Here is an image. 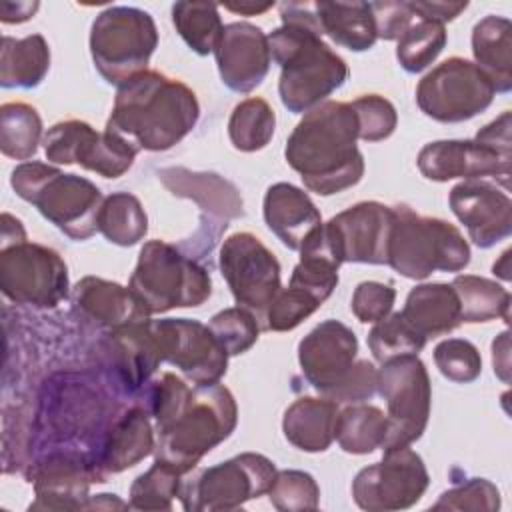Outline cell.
I'll return each mask as SVG.
<instances>
[{
    "instance_id": "obj_3",
    "label": "cell",
    "mask_w": 512,
    "mask_h": 512,
    "mask_svg": "<svg viewBox=\"0 0 512 512\" xmlns=\"http://www.w3.org/2000/svg\"><path fill=\"white\" fill-rule=\"evenodd\" d=\"M198 118L200 104L192 88L144 70L118 86L106 130L122 136L136 152H164L188 136Z\"/></svg>"
},
{
    "instance_id": "obj_21",
    "label": "cell",
    "mask_w": 512,
    "mask_h": 512,
    "mask_svg": "<svg viewBox=\"0 0 512 512\" xmlns=\"http://www.w3.org/2000/svg\"><path fill=\"white\" fill-rule=\"evenodd\" d=\"M510 160L512 156H502L476 140H436L418 152L416 164L420 174L434 182L494 178L508 190Z\"/></svg>"
},
{
    "instance_id": "obj_35",
    "label": "cell",
    "mask_w": 512,
    "mask_h": 512,
    "mask_svg": "<svg viewBox=\"0 0 512 512\" xmlns=\"http://www.w3.org/2000/svg\"><path fill=\"white\" fill-rule=\"evenodd\" d=\"M98 232L116 246H134L148 232L142 202L130 192H112L98 212Z\"/></svg>"
},
{
    "instance_id": "obj_13",
    "label": "cell",
    "mask_w": 512,
    "mask_h": 512,
    "mask_svg": "<svg viewBox=\"0 0 512 512\" xmlns=\"http://www.w3.org/2000/svg\"><path fill=\"white\" fill-rule=\"evenodd\" d=\"M430 482L424 460L410 446L386 450L376 464L362 468L352 480V498L368 512H392L414 506Z\"/></svg>"
},
{
    "instance_id": "obj_6",
    "label": "cell",
    "mask_w": 512,
    "mask_h": 512,
    "mask_svg": "<svg viewBox=\"0 0 512 512\" xmlns=\"http://www.w3.org/2000/svg\"><path fill=\"white\" fill-rule=\"evenodd\" d=\"M392 212L386 264L404 278L424 280L436 270L460 272L470 264V246L454 224L420 216L406 204L392 206Z\"/></svg>"
},
{
    "instance_id": "obj_19",
    "label": "cell",
    "mask_w": 512,
    "mask_h": 512,
    "mask_svg": "<svg viewBox=\"0 0 512 512\" xmlns=\"http://www.w3.org/2000/svg\"><path fill=\"white\" fill-rule=\"evenodd\" d=\"M448 204L478 248H492L512 234L508 190H500L486 178L458 182L448 194Z\"/></svg>"
},
{
    "instance_id": "obj_58",
    "label": "cell",
    "mask_w": 512,
    "mask_h": 512,
    "mask_svg": "<svg viewBox=\"0 0 512 512\" xmlns=\"http://www.w3.org/2000/svg\"><path fill=\"white\" fill-rule=\"evenodd\" d=\"M274 6V2H264V4H258V2H240V4H224L226 10L234 12V14H240V16H256V14H264L266 10H270Z\"/></svg>"
},
{
    "instance_id": "obj_1",
    "label": "cell",
    "mask_w": 512,
    "mask_h": 512,
    "mask_svg": "<svg viewBox=\"0 0 512 512\" xmlns=\"http://www.w3.org/2000/svg\"><path fill=\"white\" fill-rule=\"evenodd\" d=\"M282 26L268 34L270 54L280 66L278 94L292 114H306L326 102L350 76L346 62L322 40L308 2L280 4Z\"/></svg>"
},
{
    "instance_id": "obj_20",
    "label": "cell",
    "mask_w": 512,
    "mask_h": 512,
    "mask_svg": "<svg viewBox=\"0 0 512 512\" xmlns=\"http://www.w3.org/2000/svg\"><path fill=\"white\" fill-rule=\"evenodd\" d=\"M358 356L356 334L340 320H324L298 344V362L306 382L322 396L342 384Z\"/></svg>"
},
{
    "instance_id": "obj_42",
    "label": "cell",
    "mask_w": 512,
    "mask_h": 512,
    "mask_svg": "<svg viewBox=\"0 0 512 512\" xmlns=\"http://www.w3.org/2000/svg\"><path fill=\"white\" fill-rule=\"evenodd\" d=\"M320 306L322 302L314 294L288 282V286L280 288L270 306L266 308L260 326L262 330L288 332L294 330L310 314H314Z\"/></svg>"
},
{
    "instance_id": "obj_28",
    "label": "cell",
    "mask_w": 512,
    "mask_h": 512,
    "mask_svg": "<svg viewBox=\"0 0 512 512\" xmlns=\"http://www.w3.org/2000/svg\"><path fill=\"white\" fill-rule=\"evenodd\" d=\"M338 412V402L326 396H302L284 412V438L302 452H324L334 442Z\"/></svg>"
},
{
    "instance_id": "obj_24",
    "label": "cell",
    "mask_w": 512,
    "mask_h": 512,
    "mask_svg": "<svg viewBox=\"0 0 512 512\" xmlns=\"http://www.w3.org/2000/svg\"><path fill=\"white\" fill-rule=\"evenodd\" d=\"M262 214L268 230L290 250H300L304 238L322 224L312 198L290 182H276L266 190Z\"/></svg>"
},
{
    "instance_id": "obj_22",
    "label": "cell",
    "mask_w": 512,
    "mask_h": 512,
    "mask_svg": "<svg viewBox=\"0 0 512 512\" xmlns=\"http://www.w3.org/2000/svg\"><path fill=\"white\" fill-rule=\"evenodd\" d=\"M214 56L222 82L240 94L258 88L272 64L268 34L250 22L226 24Z\"/></svg>"
},
{
    "instance_id": "obj_34",
    "label": "cell",
    "mask_w": 512,
    "mask_h": 512,
    "mask_svg": "<svg viewBox=\"0 0 512 512\" xmlns=\"http://www.w3.org/2000/svg\"><path fill=\"white\" fill-rule=\"evenodd\" d=\"M452 288L460 302L462 322H490L510 318V292L494 280L476 274H460L452 280Z\"/></svg>"
},
{
    "instance_id": "obj_41",
    "label": "cell",
    "mask_w": 512,
    "mask_h": 512,
    "mask_svg": "<svg viewBox=\"0 0 512 512\" xmlns=\"http://www.w3.org/2000/svg\"><path fill=\"white\" fill-rule=\"evenodd\" d=\"M424 346L426 338L418 334L400 312L388 314L368 332V348L380 364L392 358L418 354Z\"/></svg>"
},
{
    "instance_id": "obj_29",
    "label": "cell",
    "mask_w": 512,
    "mask_h": 512,
    "mask_svg": "<svg viewBox=\"0 0 512 512\" xmlns=\"http://www.w3.org/2000/svg\"><path fill=\"white\" fill-rule=\"evenodd\" d=\"M400 314L426 340L448 334L462 324L458 296L452 284L442 282L414 286L408 292Z\"/></svg>"
},
{
    "instance_id": "obj_7",
    "label": "cell",
    "mask_w": 512,
    "mask_h": 512,
    "mask_svg": "<svg viewBox=\"0 0 512 512\" xmlns=\"http://www.w3.org/2000/svg\"><path fill=\"white\" fill-rule=\"evenodd\" d=\"M148 314L202 306L212 294L208 270L164 240H148L128 282Z\"/></svg>"
},
{
    "instance_id": "obj_32",
    "label": "cell",
    "mask_w": 512,
    "mask_h": 512,
    "mask_svg": "<svg viewBox=\"0 0 512 512\" xmlns=\"http://www.w3.org/2000/svg\"><path fill=\"white\" fill-rule=\"evenodd\" d=\"M50 70V46L42 34L2 36L0 86L36 88Z\"/></svg>"
},
{
    "instance_id": "obj_54",
    "label": "cell",
    "mask_w": 512,
    "mask_h": 512,
    "mask_svg": "<svg viewBox=\"0 0 512 512\" xmlns=\"http://www.w3.org/2000/svg\"><path fill=\"white\" fill-rule=\"evenodd\" d=\"M492 366L494 374L508 384L510 382V334L504 330L492 342Z\"/></svg>"
},
{
    "instance_id": "obj_36",
    "label": "cell",
    "mask_w": 512,
    "mask_h": 512,
    "mask_svg": "<svg viewBox=\"0 0 512 512\" xmlns=\"http://www.w3.org/2000/svg\"><path fill=\"white\" fill-rule=\"evenodd\" d=\"M42 118L34 106L6 102L0 108V150L14 160H28L38 152Z\"/></svg>"
},
{
    "instance_id": "obj_43",
    "label": "cell",
    "mask_w": 512,
    "mask_h": 512,
    "mask_svg": "<svg viewBox=\"0 0 512 512\" xmlns=\"http://www.w3.org/2000/svg\"><path fill=\"white\" fill-rule=\"evenodd\" d=\"M208 326L220 340V344L226 348L228 356H238L250 350L256 344L262 330L258 318L242 306H232L216 312L210 318Z\"/></svg>"
},
{
    "instance_id": "obj_5",
    "label": "cell",
    "mask_w": 512,
    "mask_h": 512,
    "mask_svg": "<svg viewBox=\"0 0 512 512\" xmlns=\"http://www.w3.org/2000/svg\"><path fill=\"white\" fill-rule=\"evenodd\" d=\"M238 406L232 392L216 382L194 386L182 414L158 434L156 460L188 474L212 448L224 442L236 428Z\"/></svg>"
},
{
    "instance_id": "obj_14",
    "label": "cell",
    "mask_w": 512,
    "mask_h": 512,
    "mask_svg": "<svg viewBox=\"0 0 512 512\" xmlns=\"http://www.w3.org/2000/svg\"><path fill=\"white\" fill-rule=\"evenodd\" d=\"M220 272L236 304L262 322L266 308L282 288L280 262L272 250L250 232L230 234L220 246Z\"/></svg>"
},
{
    "instance_id": "obj_2",
    "label": "cell",
    "mask_w": 512,
    "mask_h": 512,
    "mask_svg": "<svg viewBox=\"0 0 512 512\" xmlns=\"http://www.w3.org/2000/svg\"><path fill=\"white\" fill-rule=\"evenodd\" d=\"M356 140L358 120L352 104L326 100L296 124L284 158L310 192L332 196L356 186L364 176V156Z\"/></svg>"
},
{
    "instance_id": "obj_16",
    "label": "cell",
    "mask_w": 512,
    "mask_h": 512,
    "mask_svg": "<svg viewBox=\"0 0 512 512\" xmlns=\"http://www.w3.org/2000/svg\"><path fill=\"white\" fill-rule=\"evenodd\" d=\"M164 362L176 366L192 384H216L228 370V352L210 326L192 318L150 320Z\"/></svg>"
},
{
    "instance_id": "obj_31",
    "label": "cell",
    "mask_w": 512,
    "mask_h": 512,
    "mask_svg": "<svg viewBox=\"0 0 512 512\" xmlns=\"http://www.w3.org/2000/svg\"><path fill=\"white\" fill-rule=\"evenodd\" d=\"M320 32L338 46L364 52L378 40L370 2H314Z\"/></svg>"
},
{
    "instance_id": "obj_8",
    "label": "cell",
    "mask_w": 512,
    "mask_h": 512,
    "mask_svg": "<svg viewBox=\"0 0 512 512\" xmlns=\"http://www.w3.org/2000/svg\"><path fill=\"white\" fill-rule=\"evenodd\" d=\"M158 46L154 18L134 6H108L90 28V54L108 84L120 86L146 70Z\"/></svg>"
},
{
    "instance_id": "obj_45",
    "label": "cell",
    "mask_w": 512,
    "mask_h": 512,
    "mask_svg": "<svg viewBox=\"0 0 512 512\" xmlns=\"http://www.w3.org/2000/svg\"><path fill=\"white\" fill-rule=\"evenodd\" d=\"M270 502L280 512L316 510L320 488L312 474L304 470H280L268 490Z\"/></svg>"
},
{
    "instance_id": "obj_55",
    "label": "cell",
    "mask_w": 512,
    "mask_h": 512,
    "mask_svg": "<svg viewBox=\"0 0 512 512\" xmlns=\"http://www.w3.org/2000/svg\"><path fill=\"white\" fill-rule=\"evenodd\" d=\"M38 8H40L38 2H2L0 20L4 24H20L30 20Z\"/></svg>"
},
{
    "instance_id": "obj_40",
    "label": "cell",
    "mask_w": 512,
    "mask_h": 512,
    "mask_svg": "<svg viewBox=\"0 0 512 512\" xmlns=\"http://www.w3.org/2000/svg\"><path fill=\"white\" fill-rule=\"evenodd\" d=\"M182 474L172 466L156 460L144 474L136 476L130 486V508L134 510H172L180 496Z\"/></svg>"
},
{
    "instance_id": "obj_56",
    "label": "cell",
    "mask_w": 512,
    "mask_h": 512,
    "mask_svg": "<svg viewBox=\"0 0 512 512\" xmlns=\"http://www.w3.org/2000/svg\"><path fill=\"white\" fill-rule=\"evenodd\" d=\"M26 238V232H24V226L18 218H14L12 214L4 212L2 214V234H0V246H6V244H12V242H18V240H24Z\"/></svg>"
},
{
    "instance_id": "obj_30",
    "label": "cell",
    "mask_w": 512,
    "mask_h": 512,
    "mask_svg": "<svg viewBox=\"0 0 512 512\" xmlns=\"http://www.w3.org/2000/svg\"><path fill=\"white\" fill-rule=\"evenodd\" d=\"M474 64L492 80L496 92L512 88V24L504 16L488 14L472 28Z\"/></svg>"
},
{
    "instance_id": "obj_51",
    "label": "cell",
    "mask_w": 512,
    "mask_h": 512,
    "mask_svg": "<svg viewBox=\"0 0 512 512\" xmlns=\"http://www.w3.org/2000/svg\"><path fill=\"white\" fill-rule=\"evenodd\" d=\"M370 8L382 40H398L416 16L408 2H370Z\"/></svg>"
},
{
    "instance_id": "obj_49",
    "label": "cell",
    "mask_w": 512,
    "mask_h": 512,
    "mask_svg": "<svg viewBox=\"0 0 512 512\" xmlns=\"http://www.w3.org/2000/svg\"><path fill=\"white\" fill-rule=\"evenodd\" d=\"M394 300H396V290L392 288V284L364 280L354 288L350 308H352V314L362 324H376L392 312Z\"/></svg>"
},
{
    "instance_id": "obj_46",
    "label": "cell",
    "mask_w": 512,
    "mask_h": 512,
    "mask_svg": "<svg viewBox=\"0 0 512 512\" xmlns=\"http://www.w3.org/2000/svg\"><path fill=\"white\" fill-rule=\"evenodd\" d=\"M436 368L444 378L456 384L474 382L482 372V356L478 348L464 338H448L434 348Z\"/></svg>"
},
{
    "instance_id": "obj_11",
    "label": "cell",
    "mask_w": 512,
    "mask_h": 512,
    "mask_svg": "<svg viewBox=\"0 0 512 512\" xmlns=\"http://www.w3.org/2000/svg\"><path fill=\"white\" fill-rule=\"evenodd\" d=\"M388 406V432L382 450L410 446L422 436L430 416L432 386L418 354L392 358L378 370V390Z\"/></svg>"
},
{
    "instance_id": "obj_37",
    "label": "cell",
    "mask_w": 512,
    "mask_h": 512,
    "mask_svg": "<svg viewBox=\"0 0 512 512\" xmlns=\"http://www.w3.org/2000/svg\"><path fill=\"white\" fill-rule=\"evenodd\" d=\"M172 22L182 40L198 54H214L222 36L224 24L218 14V6L212 2H176L172 6Z\"/></svg>"
},
{
    "instance_id": "obj_57",
    "label": "cell",
    "mask_w": 512,
    "mask_h": 512,
    "mask_svg": "<svg viewBox=\"0 0 512 512\" xmlns=\"http://www.w3.org/2000/svg\"><path fill=\"white\" fill-rule=\"evenodd\" d=\"M130 508L128 502L120 500L116 494H96L88 496L84 510H126Z\"/></svg>"
},
{
    "instance_id": "obj_18",
    "label": "cell",
    "mask_w": 512,
    "mask_h": 512,
    "mask_svg": "<svg viewBox=\"0 0 512 512\" xmlns=\"http://www.w3.org/2000/svg\"><path fill=\"white\" fill-rule=\"evenodd\" d=\"M392 218V206L366 200L342 210L324 224L342 264H386Z\"/></svg>"
},
{
    "instance_id": "obj_25",
    "label": "cell",
    "mask_w": 512,
    "mask_h": 512,
    "mask_svg": "<svg viewBox=\"0 0 512 512\" xmlns=\"http://www.w3.org/2000/svg\"><path fill=\"white\" fill-rule=\"evenodd\" d=\"M154 426L150 414L134 406L122 412L110 426L104 436L96 460V466L104 476L124 472L126 468L136 466L140 460L150 456L156 448Z\"/></svg>"
},
{
    "instance_id": "obj_9",
    "label": "cell",
    "mask_w": 512,
    "mask_h": 512,
    "mask_svg": "<svg viewBox=\"0 0 512 512\" xmlns=\"http://www.w3.org/2000/svg\"><path fill=\"white\" fill-rule=\"evenodd\" d=\"M276 472L274 462L264 454L242 452L182 480L178 498L186 512L236 510L268 494Z\"/></svg>"
},
{
    "instance_id": "obj_15",
    "label": "cell",
    "mask_w": 512,
    "mask_h": 512,
    "mask_svg": "<svg viewBox=\"0 0 512 512\" xmlns=\"http://www.w3.org/2000/svg\"><path fill=\"white\" fill-rule=\"evenodd\" d=\"M46 160L52 164H78L104 178H118L128 172L136 148L122 136L104 128L96 132L84 120H64L48 128L42 138Z\"/></svg>"
},
{
    "instance_id": "obj_23",
    "label": "cell",
    "mask_w": 512,
    "mask_h": 512,
    "mask_svg": "<svg viewBox=\"0 0 512 512\" xmlns=\"http://www.w3.org/2000/svg\"><path fill=\"white\" fill-rule=\"evenodd\" d=\"M158 178L174 196L194 200L204 216L218 218L226 226L228 220L244 216V202L238 188L220 174L172 166L158 170Z\"/></svg>"
},
{
    "instance_id": "obj_17",
    "label": "cell",
    "mask_w": 512,
    "mask_h": 512,
    "mask_svg": "<svg viewBox=\"0 0 512 512\" xmlns=\"http://www.w3.org/2000/svg\"><path fill=\"white\" fill-rule=\"evenodd\" d=\"M106 478L96 460H88L80 452H52L40 458L28 474L36 494L30 510H84L90 486L102 484Z\"/></svg>"
},
{
    "instance_id": "obj_38",
    "label": "cell",
    "mask_w": 512,
    "mask_h": 512,
    "mask_svg": "<svg viewBox=\"0 0 512 512\" xmlns=\"http://www.w3.org/2000/svg\"><path fill=\"white\" fill-rule=\"evenodd\" d=\"M276 114L272 106L258 96L246 98L234 106L228 120V136L236 150H262L274 136Z\"/></svg>"
},
{
    "instance_id": "obj_39",
    "label": "cell",
    "mask_w": 512,
    "mask_h": 512,
    "mask_svg": "<svg viewBox=\"0 0 512 512\" xmlns=\"http://www.w3.org/2000/svg\"><path fill=\"white\" fill-rule=\"evenodd\" d=\"M446 42H448V34L444 24L418 18L398 38V46H396L398 64L406 72L418 74L438 58Z\"/></svg>"
},
{
    "instance_id": "obj_4",
    "label": "cell",
    "mask_w": 512,
    "mask_h": 512,
    "mask_svg": "<svg viewBox=\"0 0 512 512\" xmlns=\"http://www.w3.org/2000/svg\"><path fill=\"white\" fill-rule=\"evenodd\" d=\"M10 186L68 238L88 240L98 232L104 196L92 180L44 162H22L12 170Z\"/></svg>"
},
{
    "instance_id": "obj_10",
    "label": "cell",
    "mask_w": 512,
    "mask_h": 512,
    "mask_svg": "<svg viewBox=\"0 0 512 512\" xmlns=\"http://www.w3.org/2000/svg\"><path fill=\"white\" fill-rule=\"evenodd\" d=\"M0 290L14 304L54 308L68 298V266L56 250L26 238L0 246Z\"/></svg>"
},
{
    "instance_id": "obj_52",
    "label": "cell",
    "mask_w": 512,
    "mask_h": 512,
    "mask_svg": "<svg viewBox=\"0 0 512 512\" xmlns=\"http://www.w3.org/2000/svg\"><path fill=\"white\" fill-rule=\"evenodd\" d=\"M510 128H512V114L510 110H504L496 120L480 128L474 136L476 142L492 148L494 152L502 156H512V140H510Z\"/></svg>"
},
{
    "instance_id": "obj_27",
    "label": "cell",
    "mask_w": 512,
    "mask_h": 512,
    "mask_svg": "<svg viewBox=\"0 0 512 512\" xmlns=\"http://www.w3.org/2000/svg\"><path fill=\"white\" fill-rule=\"evenodd\" d=\"M150 320L146 318L110 332L112 360L128 390L142 388L160 362H164Z\"/></svg>"
},
{
    "instance_id": "obj_12",
    "label": "cell",
    "mask_w": 512,
    "mask_h": 512,
    "mask_svg": "<svg viewBox=\"0 0 512 512\" xmlns=\"http://www.w3.org/2000/svg\"><path fill=\"white\" fill-rule=\"evenodd\" d=\"M496 96L492 80L470 60L452 56L416 86V104L432 120L456 124L484 112Z\"/></svg>"
},
{
    "instance_id": "obj_44",
    "label": "cell",
    "mask_w": 512,
    "mask_h": 512,
    "mask_svg": "<svg viewBox=\"0 0 512 512\" xmlns=\"http://www.w3.org/2000/svg\"><path fill=\"white\" fill-rule=\"evenodd\" d=\"M194 388L172 372H164L148 390V414L154 420L156 434L164 432L188 406Z\"/></svg>"
},
{
    "instance_id": "obj_47",
    "label": "cell",
    "mask_w": 512,
    "mask_h": 512,
    "mask_svg": "<svg viewBox=\"0 0 512 512\" xmlns=\"http://www.w3.org/2000/svg\"><path fill=\"white\" fill-rule=\"evenodd\" d=\"M358 120V138L364 142H380L392 136L398 124L396 108L378 94H364L350 102Z\"/></svg>"
},
{
    "instance_id": "obj_48",
    "label": "cell",
    "mask_w": 512,
    "mask_h": 512,
    "mask_svg": "<svg viewBox=\"0 0 512 512\" xmlns=\"http://www.w3.org/2000/svg\"><path fill=\"white\" fill-rule=\"evenodd\" d=\"M434 510H472L494 512L500 508V492L486 478H468L466 482L440 494Z\"/></svg>"
},
{
    "instance_id": "obj_50",
    "label": "cell",
    "mask_w": 512,
    "mask_h": 512,
    "mask_svg": "<svg viewBox=\"0 0 512 512\" xmlns=\"http://www.w3.org/2000/svg\"><path fill=\"white\" fill-rule=\"evenodd\" d=\"M378 390V370L368 360H358L342 380L338 388H334L326 398L342 404H356L370 400Z\"/></svg>"
},
{
    "instance_id": "obj_33",
    "label": "cell",
    "mask_w": 512,
    "mask_h": 512,
    "mask_svg": "<svg viewBox=\"0 0 512 512\" xmlns=\"http://www.w3.org/2000/svg\"><path fill=\"white\" fill-rule=\"evenodd\" d=\"M386 432V414L378 406L356 402L338 412L334 440L348 454H370L382 448Z\"/></svg>"
},
{
    "instance_id": "obj_59",
    "label": "cell",
    "mask_w": 512,
    "mask_h": 512,
    "mask_svg": "<svg viewBox=\"0 0 512 512\" xmlns=\"http://www.w3.org/2000/svg\"><path fill=\"white\" fill-rule=\"evenodd\" d=\"M508 262H510V250L502 252L500 260L494 262V266H492V272L498 274L502 280H510V266H508Z\"/></svg>"
},
{
    "instance_id": "obj_53",
    "label": "cell",
    "mask_w": 512,
    "mask_h": 512,
    "mask_svg": "<svg viewBox=\"0 0 512 512\" xmlns=\"http://www.w3.org/2000/svg\"><path fill=\"white\" fill-rule=\"evenodd\" d=\"M408 4L418 18L434 20L440 24L454 20L468 8V2H408Z\"/></svg>"
},
{
    "instance_id": "obj_26",
    "label": "cell",
    "mask_w": 512,
    "mask_h": 512,
    "mask_svg": "<svg viewBox=\"0 0 512 512\" xmlns=\"http://www.w3.org/2000/svg\"><path fill=\"white\" fill-rule=\"evenodd\" d=\"M76 308L96 324L112 330L150 318L130 288L98 276H84L72 290Z\"/></svg>"
}]
</instances>
